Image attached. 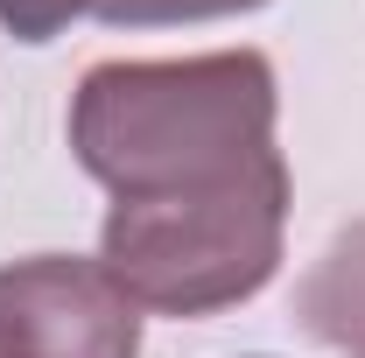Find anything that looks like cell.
Segmentation results:
<instances>
[{"instance_id":"obj_1","label":"cell","mask_w":365,"mask_h":358,"mask_svg":"<svg viewBox=\"0 0 365 358\" xmlns=\"http://www.w3.org/2000/svg\"><path fill=\"white\" fill-rule=\"evenodd\" d=\"M274 63L260 49L91 63L71 91V155L113 190L98 267L155 316H218L281 267L288 162L274 148Z\"/></svg>"},{"instance_id":"obj_2","label":"cell","mask_w":365,"mask_h":358,"mask_svg":"<svg viewBox=\"0 0 365 358\" xmlns=\"http://www.w3.org/2000/svg\"><path fill=\"white\" fill-rule=\"evenodd\" d=\"M0 358H140V310L98 260L78 253L7 260Z\"/></svg>"},{"instance_id":"obj_3","label":"cell","mask_w":365,"mask_h":358,"mask_svg":"<svg viewBox=\"0 0 365 358\" xmlns=\"http://www.w3.org/2000/svg\"><path fill=\"white\" fill-rule=\"evenodd\" d=\"M295 323L344 358H365V218L344 225L295 288Z\"/></svg>"},{"instance_id":"obj_4","label":"cell","mask_w":365,"mask_h":358,"mask_svg":"<svg viewBox=\"0 0 365 358\" xmlns=\"http://www.w3.org/2000/svg\"><path fill=\"white\" fill-rule=\"evenodd\" d=\"M267 0H91L106 29H169V21H218V14H253Z\"/></svg>"},{"instance_id":"obj_5","label":"cell","mask_w":365,"mask_h":358,"mask_svg":"<svg viewBox=\"0 0 365 358\" xmlns=\"http://www.w3.org/2000/svg\"><path fill=\"white\" fill-rule=\"evenodd\" d=\"M78 14H91V0H0V29L14 43H49L63 36Z\"/></svg>"}]
</instances>
